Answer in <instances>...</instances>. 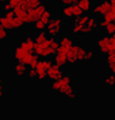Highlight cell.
<instances>
[{
	"label": "cell",
	"mask_w": 115,
	"mask_h": 120,
	"mask_svg": "<svg viewBox=\"0 0 115 120\" xmlns=\"http://www.w3.org/2000/svg\"><path fill=\"white\" fill-rule=\"evenodd\" d=\"M92 59H94V54L88 49H85L82 45H77L74 44L70 54H68V64L71 65H75V64H91L92 62Z\"/></svg>",
	"instance_id": "cell-1"
},
{
	"label": "cell",
	"mask_w": 115,
	"mask_h": 120,
	"mask_svg": "<svg viewBox=\"0 0 115 120\" xmlns=\"http://www.w3.org/2000/svg\"><path fill=\"white\" fill-rule=\"evenodd\" d=\"M60 47V41L55 40L54 37H48V40H45L41 44H36L34 47V54L38 55L40 58H50L54 56L55 52L58 51Z\"/></svg>",
	"instance_id": "cell-2"
},
{
	"label": "cell",
	"mask_w": 115,
	"mask_h": 120,
	"mask_svg": "<svg viewBox=\"0 0 115 120\" xmlns=\"http://www.w3.org/2000/svg\"><path fill=\"white\" fill-rule=\"evenodd\" d=\"M71 81H73L71 75L70 74H64V76L61 79H58V81H55V82L51 83V88H53V90L61 93L67 99H75L77 95H75V92H74V89L71 86Z\"/></svg>",
	"instance_id": "cell-3"
},
{
	"label": "cell",
	"mask_w": 115,
	"mask_h": 120,
	"mask_svg": "<svg viewBox=\"0 0 115 120\" xmlns=\"http://www.w3.org/2000/svg\"><path fill=\"white\" fill-rule=\"evenodd\" d=\"M0 26H3L7 31H19L23 28L24 21L16 16L14 10H10V11H4L0 16Z\"/></svg>",
	"instance_id": "cell-4"
},
{
	"label": "cell",
	"mask_w": 115,
	"mask_h": 120,
	"mask_svg": "<svg viewBox=\"0 0 115 120\" xmlns=\"http://www.w3.org/2000/svg\"><path fill=\"white\" fill-rule=\"evenodd\" d=\"M33 56H34V52H33V51H29V49L20 47L19 44L13 48V58L16 59L17 62L26 64V65L29 67V64H30L31 59H33Z\"/></svg>",
	"instance_id": "cell-5"
},
{
	"label": "cell",
	"mask_w": 115,
	"mask_h": 120,
	"mask_svg": "<svg viewBox=\"0 0 115 120\" xmlns=\"http://www.w3.org/2000/svg\"><path fill=\"white\" fill-rule=\"evenodd\" d=\"M47 11V6L45 4H41L36 9H31V10H27V14H26V19H24V24H30V26H34L40 19L41 16Z\"/></svg>",
	"instance_id": "cell-6"
},
{
	"label": "cell",
	"mask_w": 115,
	"mask_h": 120,
	"mask_svg": "<svg viewBox=\"0 0 115 120\" xmlns=\"http://www.w3.org/2000/svg\"><path fill=\"white\" fill-rule=\"evenodd\" d=\"M63 30H64V21L60 17H53L50 20V23L47 24V28H45L48 37H54V38L57 35H60V33Z\"/></svg>",
	"instance_id": "cell-7"
},
{
	"label": "cell",
	"mask_w": 115,
	"mask_h": 120,
	"mask_svg": "<svg viewBox=\"0 0 115 120\" xmlns=\"http://www.w3.org/2000/svg\"><path fill=\"white\" fill-rule=\"evenodd\" d=\"M54 65V62L50 61V58H43L38 61L36 71H37V79L38 81H44L45 78H48V69Z\"/></svg>",
	"instance_id": "cell-8"
},
{
	"label": "cell",
	"mask_w": 115,
	"mask_h": 120,
	"mask_svg": "<svg viewBox=\"0 0 115 120\" xmlns=\"http://www.w3.org/2000/svg\"><path fill=\"white\" fill-rule=\"evenodd\" d=\"M111 10V2L109 0H99V2L92 7V13L95 17H104Z\"/></svg>",
	"instance_id": "cell-9"
},
{
	"label": "cell",
	"mask_w": 115,
	"mask_h": 120,
	"mask_svg": "<svg viewBox=\"0 0 115 120\" xmlns=\"http://www.w3.org/2000/svg\"><path fill=\"white\" fill-rule=\"evenodd\" d=\"M61 14H63V17H66V19H77V17L82 16V14H84V11L80 9V6H78V4H71V6L63 7Z\"/></svg>",
	"instance_id": "cell-10"
},
{
	"label": "cell",
	"mask_w": 115,
	"mask_h": 120,
	"mask_svg": "<svg viewBox=\"0 0 115 120\" xmlns=\"http://www.w3.org/2000/svg\"><path fill=\"white\" fill-rule=\"evenodd\" d=\"M98 49L102 55H108L111 51H114V47L111 44V37L109 35H102L99 40H98Z\"/></svg>",
	"instance_id": "cell-11"
},
{
	"label": "cell",
	"mask_w": 115,
	"mask_h": 120,
	"mask_svg": "<svg viewBox=\"0 0 115 120\" xmlns=\"http://www.w3.org/2000/svg\"><path fill=\"white\" fill-rule=\"evenodd\" d=\"M53 19V14H51V11L50 10H47L43 16H41V19L34 24V30H37V31H45V28H47V24L50 23V20Z\"/></svg>",
	"instance_id": "cell-12"
},
{
	"label": "cell",
	"mask_w": 115,
	"mask_h": 120,
	"mask_svg": "<svg viewBox=\"0 0 115 120\" xmlns=\"http://www.w3.org/2000/svg\"><path fill=\"white\" fill-rule=\"evenodd\" d=\"M98 27H99V21H98V19H97L95 16H91L90 20H88V24H87L85 28H84V34H82V37L91 35L92 33H95V31L98 30Z\"/></svg>",
	"instance_id": "cell-13"
},
{
	"label": "cell",
	"mask_w": 115,
	"mask_h": 120,
	"mask_svg": "<svg viewBox=\"0 0 115 120\" xmlns=\"http://www.w3.org/2000/svg\"><path fill=\"white\" fill-rule=\"evenodd\" d=\"M63 76H64V72H63V67H60V65L54 64V65L48 69V79L53 81V82L61 79Z\"/></svg>",
	"instance_id": "cell-14"
},
{
	"label": "cell",
	"mask_w": 115,
	"mask_h": 120,
	"mask_svg": "<svg viewBox=\"0 0 115 120\" xmlns=\"http://www.w3.org/2000/svg\"><path fill=\"white\" fill-rule=\"evenodd\" d=\"M12 69H13V72H14V75H16L17 78H23V76H26V75H27L29 67H27L26 64L17 62V64H14V65L12 67Z\"/></svg>",
	"instance_id": "cell-15"
},
{
	"label": "cell",
	"mask_w": 115,
	"mask_h": 120,
	"mask_svg": "<svg viewBox=\"0 0 115 120\" xmlns=\"http://www.w3.org/2000/svg\"><path fill=\"white\" fill-rule=\"evenodd\" d=\"M73 38L71 37H63L61 40H60V47H58V49H61V51H66V52H68L70 54V51H71V48H73Z\"/></svg>",
	"instance_id": "cell-16"
},
{
	"label": "cell",
	"mask_w": 115,
	"mask_h": 120,
	"mask_svg": "<svg viewBox=\"0 0 115 120\" xmlns=\"http://www.w3.org/2000/svg\"><path fill=\"white\" fill-rule=\"evenodd\" d=\"M99 27L105 31L107 35H114V34H115V24H114V23L101 20V21H99Z\"/></svg>",
	"instance_id": "cell-17"
},
{
	"label": "cell",
	"mask_w": 115,
	"mask_h": 120,
	"mask_svg": "<svg viewBox=\"0 0 115 120\" xmlns=\"http://www.w3.org/2000/svg\"><path fill=\"white\" fill-rule=\"evenodd\" d=\"M77 4L80 6V9H81L84 13L92 11V2H91V0H80Z\"/></svg>",
	"instance_id": "cell-18"
},
{
	"label": "cell",
	"mask_w": 115,
	"mask_h": 120,
	"mask_svg": "<svg viewBox=\"0 0 115 120\" xmlns=\"http://www.w3.org/2000/svg\"><path fill=\"white\" fill-rule=\"evenodd\" d=\"M41 4H43L41 0H27V2L24 3V6H23V9L31 10V9H36V7H38V6H41Z\"/></svg>",
	"instance_id": "cell-19"
},
{
	"label": "cell",
	"mask_w": 115,
	"mask_h": 120,
	"mask_svg": "<svg viewBox=\"0 0 115 120\" xmlns=\"http://www.w3.org/2000/svg\"><path fill=\"white\" fill-rule=\"evenodd\" d=\"M45 40H48L47 31H38L37 35L34 37V42H36V44H41V42H44Z\"/></svg>",
	"instance_id": "cell-20"
},
{
	"label": "cell",
	"mask_w": 115,
	"mask_h": 120,
	"mask_svg": "<svg viewBox=\"0 0 115 120\" xmlns=\"http://www.w3.org/2000/svg\"><path fill=\"white\" fill-rule=\"evenodd\" d=\"M14 13H16L17 17H20V19L24 21L26 14H27V10H26V9H23V7H16V9H14Z\"/></svg>",
	"instance_id": "cell-21"
},
{
	"label": "cell",
	"mask_w": 115,
	"mask_h": 120,
	"mask_svg": "<svg viewBox=\"0 0 115 120\" xmlns=\"http://www.w3.org/2000/svg\"><path fill=\"white\" fill-rule=\"evenodd\" d=\"M105 83L108 86H115V74H109L107 78H105Z\"/></svg>",
	"instance_id": "cell-22"
},
{
	"label": "cell",
	"mask_w": 115,
	"mask_h": 120,
	"mask_svg": "<svg viewBox=\"0 0 115 120\" xmlns=\"http://www.w3.org/2000/svg\"><path fill=\"white\" fill-rule=\"evenodd\" d=\"M7 37H9V31H7L3 26H0V40L4 42V41L7 40Z\"/></svg>",
	"instance_id": "cell-23"
},
{
	"label": "cell",
	"mask_w": 115,
	"mask_h": 120,
	"mask_svg": "<svg viewBox=\"0 0 115 120\" xmlns=\"http://www.w3.org/2000/svg\"><path fill=\"white\" fill-rule=\"evenodd\" d=\"M105 62H107V64H112V62H115V49L111 51L108 55H105Z\"/></svg>",
	"instance_id": "cell-24"
},
{
	"label": "cell",
	"mask_w": 115,
	"mask_h": 120,
	"mask_svg": "<svg viewBox=\"0 0 115 120\" xmlns=\"http://www.w3.org/2000/svg\"><path fill=\"white\" fill-rule=\"evenodd\" d=\"M26 78H29V79H37V71H36V68H29Z\"/></svg>",
	"instance_id": "cell-25"
},
{
	"label": "cell",
	"mask_w": 115,
	"mask_h": 120,
	"mask_svg": "<svg viewBox=\"0 0 115 120\" xmlns=\"http://www.w3.org/2000/svg\"><path fill=\"white\" fill-rule=\"evenodd\" d=\"M60 3L64 7H67V6H71V4H77L78 2H77V0H60Z\"/></svg>",
	"instance_id": "cell-26"
},
{
	"label": "cell",
	"mask_w": 115,
	"mask_h": 120,
	"mask_svg": "<svg viewBox=\"0 0 115 120\" xmlns=\"http://www.w3.org/2000/svg\"><path fill=\"white\" fill-rule=\"evenodd\" d=\"M107 69H108L109 74H115V62H112V64H107Z\"/></svg>",
	"instance_id": "cell-27"
},
{
	"label": "cell",
	"mask_w": 115,
	"mask_h": 120,
	"mask_svg": "<svg viewBox=\"0 0 115 120\" xmlns=\"http://www.w3.org/2000/svg\"><path fill=\"white\" fill-rule=\"evenodd\" d=\"M2 98H3V76L0 75V102H2Z\"/></svg>",
	"instance_id": "cell-28"
},
{
	"label": "cell",
	"mask_w": 115,
	"mask_h": 120,
	"mask_svg": "<svg viewBox=\"0 0 115 120\" xmlns=\"http://www.w3.org/2000/svg\"><path fill=\"white\" fill-rule=\"evenodd\" d=\"M3 10L4 11H10V10H13V7L10 6V3H4L3 4Z\"/></svg>",
	"instance_id": "cell-29"
},
{
	"label": "cell",
	"mask_w": 115,
	"mask_h": 120,
	"mask_svg": "<svg viewBox=\"0 0 115 120\" xmlns=\"http://www.w3.org/2000/svg\"><path fill=\"white\" fill-rule=\"evenodd\" d=\"M111 37V44H112V47H114V49H115V34L114 35H109Z\"/></svg>",
	"instance_id": "cell-30"
},
{
	"label": "cell",
	"mask_w": 115,
	"mask_h": 120,
	"mask_svg": "<svg viewBox=\"0 0 115 120\" xmlns=\"http://www.w3.org/2000/svg\"><path fill=\"white\" fill-rule=\"evenodd\" d=\"M109 2H111V9L115 10V0H109Z\"/></svg>",
	"instance_id": "cell-31"
},
{
	"label": "cell",
	"mask_w": 115,
	"mask_h": 120,
	"mask_svg": "<svg viewBox=\"0 0 115 120\" xmlns=\"http://www.w3.org/2000/svg\"><path fill=\"white\" fill-rule=\"evenodd\" d=\"M10 2V0H0V3H2V4H4V3H9Z\"/></svg>",
	"instance_id": "cell-32"
},
{
	"label": "cell",
	"mask_w": 115,
	"mask_h": 120,
	"mask_svg": "<svg viewBox=\"0 0 115 120\" xmlns=\"http://www.w3.org/2000/svg\"><path fill=\"white\" fill-rule=\"evenodd\" d=\"M2 44H3V41H2V40H0V45H2Z\"/></svg>",
	"instance_id": "cell-33"
},
{
	"label": "cell",
	"mask_w": 115,
	"mask_h": 120,
	"mask_svg": "<svg viewBox=\"0 0 115 120\" xmlns=\"http://www.w3.org/2000/svg\"><path fill=\"white\" fill-rule=\"evenodd\" d=\"M77 2H80V0H77Z\"/></svg>",
	"instance_id": "cell-34"
},
{
	"label": "cell",
	"mask_w": 115,
	"mask_h": 120,
	"mask_svg": "<svg viewBox=\"0 0 115 120\" xmlns=\"http://www.w3.org/2000/svg\"><path fill=\"white\" fill-rule=\"evenodd\" d=\"M0 120H2V119H0Z\"/></svg>",
	"instance_id": "cell-35"
}]
</instances>
